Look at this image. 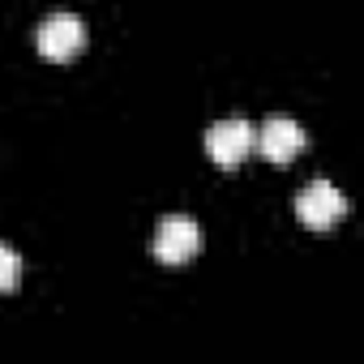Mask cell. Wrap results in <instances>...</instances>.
<instances>
[{
	"mask_svg": "<svg viewBox=\"0 0 364 364\" xmlns=\"http://www.w3.org/2000/svg\"><path fill=\"white\" fill-rule=\"evenodd\" d=\"M18 279H22V257H18L9 245H0V296L14 291V287H18Z\"/></svg>",
	"mask_w": 364,
	"mask_h": 364,
	"instance_id": "8992f818",
	"label": "cell"
},
{
	"mask_svg": "<svg viewBox=\"0 0 364 364\" xmlns=\"http://www.w3.org/2000/svg\"><path fill=\"white\" fill-rule=\"evenodd\" d=\"M304 146H309V133H304V124H296L291 116H270V120L262 124V133L253 137V150H262L270 163H291Z\"/></svg>",
	"mask_w": 364,
	"mask_h": 364,
	"instance_id": "5b68a950",
	"label": "cell"
},
{
	"mask_svg": "<svg viewBox=\"0 0 364 364\" xmlns=\"http://www.w3.org/2000/svg\"><path fill=\"white\" fill-rule=\"evenodd\" d=\"M296 215H300L304 228L326 232V228H334L347 215V198L330 185V180H313V185H304L296 193Z\"/></svg>",
	"mask_w": 364,
	"mask_h": 364,
	"instance_id": "3957f363",
	"label": "cell"
},
{
	"mask_svg": "<svg viewBox=\"0 0 364 364\" xmlns=\"http://www.w3.org/2000/svg\"><path fill=\"white\" fill-rule=\"evenodd\" d=\"M35 43H39V56L43 60H52V65H65V60H73L77 52H82V43H86V26H82V18L77 14H48L43 22H39V31H35Z\"/></svg>",
	"mask_w": 364,
	"mask_h": 364,
	"instance_id": "7a4b0ae2",
	"label": "cell"
},
{
	"mask_svg": "<svg viewBox=\"0 0 364 364\" xmlns=\"http://www.w3.org/2000/svg\"><path fill=\"white\" fill-rule=\"evenodd\" d=\"M198 253H202V228H198V219H189V215H167V219H159L154 257L163 266H185Z\"/></svg>",
	"mask_w": 364,
	"mask_h": 364,
	"instance_id": "6da1fadb",
	"label": "cell"
},
{
	"mask_svg": "<svg viewBox=\"0 0 364 364\" xmlns=\"http://www.w3.org/2000/svg\"><path fill=\"white\" fill-rule=\"evenodd\" d=\"M253 137H257V129L249 120H240V116L219 120V124L206 129V154L219 167H240L249 159V150H253Z\"/></svg>",
	"mask_w": 364,
	"mask_h": 364,
	"instance_id": "277c9868",
	"label": "cell"
}]
</instances>
